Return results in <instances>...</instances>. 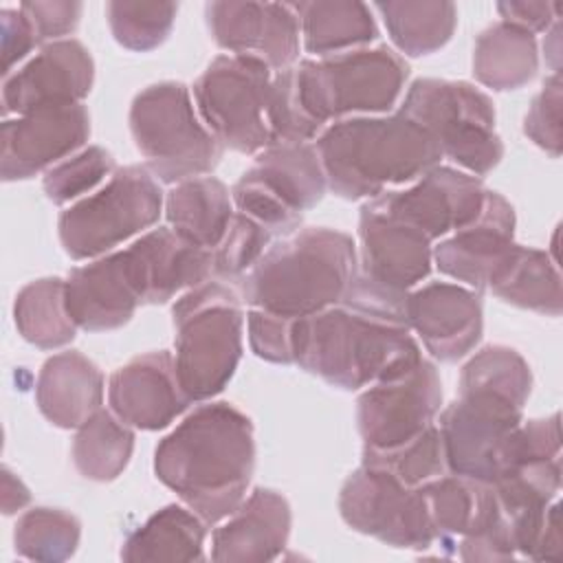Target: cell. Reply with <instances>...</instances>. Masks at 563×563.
I'll return each mask as SVG.
<instances>
[{
    "label": "cell",
    "instance_id": "obj_26",
    "mask_svg": "<svg viewBox=\"0 0 563 563\" xmlns=\"http://www.w3.org/2000/svg\"><path fill=\"white\" fill-rule=\"evenodd\" d=\"M435 541L453 543L493 530L501 521V506L488 482L444 473L422 484Z\"/></svg>",
    "mask_w": 563,
    "mask_h": 563
},
{
    "label": "cell",
    "instance_id": "obj_8",
    "mask_svg": "<svg viewBox=\"0 0 563 563\" xmlns=\"http://www.w3.org/2000/svg\"><path fill=\"white\" fill-rule=\"evenodd\" d=\"M398 112L422 125L442 156L468 169L471 176H486L504 158V143L495 132V106L468 81L416 79Z\"/></svg>",
    "mask_w": 563,
    "mask_h": 563
},
{
    "label": "cell",
    "instance_id": "obj_46",
    "mask_svg": "<svg viewBox=\"0 0 563 563\" xmlns=\"http://www.w3.org/2000/svg\"><path fill=\"white\" fill-rule=\"evenodd\" d=\"M31 501V493L24 482L11 473L9 466H2V512L13 515Z\"/></svg>",
    "mask_w": 563,
    "mask_h": 563
},
{
    "label": "cell",
    "instance_id": "obj_34",
    "mask_svg": "<svg viewBox=\"0 0 563 563\" xmlns=\"http://www.w3.org/2000/svg\"><path fill=\"white\" fill-rule=\"evenodd\" d=\"M132 449V427L101 407L77 429L73 440V462L81 477L112 482L128 466Z\"/></svg>",
    "mask_w": 563,
    "mask_h": 563
},
{
    "label": "cell",
    "instance_id": "obj_29",
    "mask_svg": "<svg viewBox=\"0 0 563 563\" xmlns=\"http://www.w3.org/2000/svg\"><path fill=\"white\" fill-rule=\"evenodd\" d=\"M539 48L532 33L504 20L484 29L473 48V75L493 90H517L534 79Z\"/></svg>",
    "mask_w": 563,
    "mask_h": 563
},
{
    "label": "cell",
    "instance_id": "obj_5",
    "mask_svg": "<svg viewBox=\"0 0 563 563\" xmlns=\"http://www.w3.org/2000/svg\"><path fill=\"white\" fill-rule=\"evenodd\" d=\"M176 374L191 402L220 394L242 358V297L220 279L180 295L172 308Z\"/></svg>",
    "mask_w": 563,
    "mask_h": 563
},
{
    "label": "cell",
    "instance_id": "obj_33",
    "mask_svg": "<svg viewBox=\"0 0 563 563\" xmlns=\"http://www.w3.org/2000/svg\"><path fill=\"white\" fill-rule=\"evenodd\" d=\"M391 42L409 57L440 51L457 24L453 2H376Z\"/></svg>",
    "mask_w": 563,
    "mask_h": 563
},
{
    "label": "cell",
    "instance_id": "obj_17",
    "mask_svg": "<svg viewBox=\"0 0 563 563\" xmlns=\"http://www.w3.org/2000/svg\"><path fill=\"white\" fill-rule=\"evenodd\" d=\"M205 20L213 42L233 55H249L284 70L299 57V15L284 2H207Z\"/></svg>",
    "mask_w": 563,
    "mask_h": 563
},
{
    "label": "cell",
    "instance_id": "obj_24",
    "mask_svg": "<svg viewBox=\"0 0 563 563\" xmlns=\"http://www.w3.org/2000/svg\"><path fill=\"white\" fill-rule=\"evenodd\" d=\"M292 512L273 488H255L211 534V559L218 563H262L282 554Z\"/></svg>",
    "mask_w": 563,
    "mask_h": 563
},
{
    "label": "cell",
    "instance_id": "obj_22",
    "mask_svg": "<svg viewBox=\"0 0 563 563\" xmlns=\"http://www.w3.org/2000/svg\"><path fill=\"white\" fill-rule=\"evenodd\" d=\"M358 240V271L389 290L409 292L431 273V240L369 200L361 207Z\"/></svg>",
    "mask_w": 563,
    "mask_h": 563
},
{
    "label": "cell",
    "instance_id": "obj_16",
    "mask_svg": "<svg viewBox=\"0 0 563 563\" xmlns=\"http://www.w3.org/2000/svg\"><path fill=\"white\" fill-rule=\"evenodd\" d=\"M90 136V114L84 103L44 106L15 119H4L0 134L2 180H24L66 156Z\"/></svg>",
    "mask_w": 563,
    "mask_h": 563
},
{
    "label": "cell",
    "instance_id": "obj_19",
    "mask_svg": "<svg viewBox=\"0 0 563 563\" xmlns=\"http://www.w3.org/2000/svg\"><path fill=\"white\" fill-rule=\"evenodd\" d=\"M108 402L119 420L141 431L169 427L191 405L178 380L174 354L167 350L139 354L114 369L108 380Z\"/></svg>",
    "mask_w": 563,
    "mask_h": 563
},
{
    "label": "cell",
    "instance_id": "obj_42",
    "mask_svg": "<svg viewBox=\"0 0 563 563\" xmlns=\"http://www.w3.org/2000/svg\"><path fill=\"white\" fill-rule=\"evenodd\" d=\"M31 22L37 42H57L70 35L81 18V2L75 0H53V2H22L18 7Z\"/></svg>",
    "mask_w": 563,
    "mask_h": 563
},
{
    "label": "cell",
    "instance_id": "obj_21",
    "mask_svg": "<svg viewBox=\"0 0 563 563\" xmlns=\"http://www.w3.org/2000/svg\"><path fill=\"white\" fill-rule=\"evenodd\" d=\"M515 224L512 205L488 189L479 216L442 240L433 249V262L440 273L471 288H486L517 246Z\"/></svg>",
    "mask_w": 563,
    "mask_h": 563
},
{
    "label": "cell",
    "instance_id": "obj_31",
    "mask_svg": "<svg viewBox=\"0 0 563 563\" xmlns=\"http://www.w3.org/2000/svg\"><path fill=\"white\" fill-rule=\"evenodd\" d=\"M486 288L517 308L548 317L561 314V275L554 260L541 249L517 244Z\"/></svg>",
    "mask_w": 563,
    "mask_h": 563
},
{
    "label": "cell",
    "instance_id": "obj_45",
    "mask_svg": "<svg viewBox=\"0 0 563 563\" xmlns=\"http://www.w3.org/2000/svg\"><path fill=\"white\" fill-rule=\"evenodd\" d=\"M561 504L554 499L548 508L545 526L534 552L532 561H561L563 554V539H561Z\"/></svg>",
    "mask_w": 563,
    "mask_h": 563
},
{
    "label": "cell",
    "instance_id": "obj_38",
    "mask_svg": "<svg viewBox=\"0 0 563 563\" xmlns=\"http://www.w3.org/2000/svg\"><path fill=\"white\" fill-rule=\"evenodd\" d=\"M275 238L249 216L235 211L227 235L213 249V277L227 284H240L257 264Z\"/></svg>",
    "mask_w": 563,
    "mask_h": 563
},
{
    "label": "cell",
    "instance_id": "obj_1",
    "mask_svg": "<svg viewBox=\"0 0 563 563\" xmlns=\"http://www.w3.org/2000/svg\"><path fill=\"white\" fill-rule=\"evenodd\" d=\"M253 468V422L231 402L198 405L154 451L156 477L207 526L242 504Z\"/></svg>",
    "mask_w": 563,
    "mask_h": 563
},
{
    "label": "cell",
    "instance_id": "obj_6",
    "mask_svg": "<svg viewBox=\"0 0 563 563\" xmlns=\"http://www.w3.org/2000/svg\"><path fill=\"white\" fill-rule=\"evenodd\" d=\"M290 75L303 112L323 132L325 123L347 114L387 112L400 97L409 66L391 48L376 46L301 59Z\"/></svg>",
    "mask_w": 563,
    "mask_h": 563
},
{
    "label": "cell",
    "instance_id": "obj_27",
    "mask_svg": "<svg viewBox=\"0 0 563 563\" xmlns=\"http://www.w3.org/2000/svg\"><path fill=\"white\" fill-rule=\"evenodd\" d=\"M229 187L216 176H198L176 183L165 198L169 227L189 244L213 251L233 220Z\"/></svg>",
    "mask_w": 563,
    "mask_h": 563
},
{
    "label": "cell",
    "instance_id": "obj_30",
    "mask_svg": "<svg viewBox=\"0 0 563 563\" xmlns=\"http://www.w3.org/2000/svg\"><path fill=\"white\" fill-rule=\"evenodd\" d=\"M299 15L303 46L312 55H339L363 48L378 35L372 11L352 0H314L292 4Z\"/></svg>",
    "mask_w": 563,
    "mask_h": 563
},
{
    "label": "cell",
    "instance_id": "obj_37",
    "mask_svg": "<svg viewBox=\"0 0 563 563\" xmlns=\"http://www.w3.org/2000/svg\"><path fill=\"white\" fill-rule=\"evenodd\" d=\"M178 13L176 2H121L106 4V18L114 40L136 53L158 48L172 33Z\"/></svg>",
    "mask_w": 563,
    "mask_h": 563
},
{
    "label": "cell",
    "instance_id": "obj_18",
    "mask_svg": "<svg viewBox=\"0 0 563 563\" xmlns=\"http://www.w3.org/2000/svg\"><path fill=\"white\" fill-rule=\"evenodd\" d=\"M95 62L73 37L44 44L33 59L2 81V114H24L44 106L81 103L92 90Z\"/></svg>",
    "mask_w": 563,
    "mask_h": 563
},
{
    "label": "cell",
    "instance_id": "obj_44",
    "mask_svg": "<svg viewBox=\"0 0 563 563\" xmlns=\"http://www.w3.org/2000/svg\"><path fill=\"white\" fill-rule=\"evenodd\" d=\"M561 4L559 2H517V0H506L497 2V11L504 22L515 24L528 33H539L548 31L552 22H556Z\"/></svg>",
    "mask_w": 563,
    "mask_h": 563
},
{
    "label": "cell",
    "instance_id": "obj_43",
    "mask_svg": "<svg viewBox=\"0 0 563 563\" xmlns=\"http://www.w3.org/2000/svg\"><path fill=\"white\" fill-rule=\"evenodd\" d=\"M2 75H11L13 66L24 59L33 46H37L35 31L29 18L20 9H2Z\"/></svg>",
    "mask_w": 563,
    "mask_h": 563
},
{
    "label": "cell",
    "instance_id": "obj_3",
    "mask_svg": "<svg viewBox=\"0 0 563 563\" xmlns=\"http://www.w3.org/2000/svg\"><path fill=\"white\" fill-rule=\"evenodd\" d=\"M356 268L358 255L347 233L306 227L275 240L238 286L251 308L295 321L339 303Z\"/></svg>",
    "mask_w": 563,
    "mask_h": 563
},
{
    "label": "cell",
    "instance_id": "obj_20",
    "mask_svg": "<svg viewBox=\"0 0 563 563\" xmlns=\"http://www.w3.org/2000/svg\"><path fill=\"white\" fill-rule=\"evenodd\" d=\"M405 317L427 352L442 363L466 356L479 343L484 330L479 295L449 282H431L409 290Z\"/></svg>",
    "mask_w": 563,
    "mask_h": 563
},
{
    "label": "cell",
    "instance_id": "obj_13",
    "mask_svg": "<svg viewBox=\"0 0 563 563\" xmlns=\"http://www.w3.org/2000/svg\"><path fill=\"white\" fill-rule=\"evenodd\" d=\"M457 398L440 416V435L451 473L490 482L504 438L523 420L528 398L484 383L460 380Z\"/></svg>",
    "mask_w": 563,
    "mask_h": 563
},
{
    "label": "cell",
    "instance_id": "obj_25",
    "mask_svg": "<svg viewBox=\"0 0 563 563\" xmlns=\"http://www.w3.org/2000/svg\"><path fill=\"white\" fill-rule=\"evenodd\" d=\"M35 402L51 424L79 429L103 405V374L77 350L53 354L37 374Z\"/></svg>",
    "mask_w": 563,
    "mask_h": 563
},
{
    "label": "cell",
    "instance_id": "obj_11",
    "mask_svg": "<svg viewBox=\"0 0 563 563\" xmlns=\"http://www.w3.org/2000/svg\"><path fill=\"white\" fill-rule=\"evenodd\" d=\"M271 68L249 55H220L194 84L198 114L209 132L240 154L273 145L268 125Z\"/></svg>",
    "mask_w": 563,
    "mask_h": 563
},
{
    "label": "cell",
    "instance_id": "obj_4",
    "mask_svg": "<svg viewBox=\"0 0 563 563\" xmlns=\"http://www.w3.org/2000/svg\"><path fill=\"white\" fill-rule=\"evenodd\" d=\"M314 147L328 189L345 200H372L389 185L413 183L442 158L435 139L400 112L334 121Z\"/></svg>",
    "mask_w": 563,
    "mask_h": 563
},
{
    "label": "cell",
    "instance_id": "obj_32",
    "mask_svg": "<svg viewBox=\"0 0 563 563\" xmlns=\"http://www.w3.org/2000/svg\"><path fill=\"white\" fill-rule=\"evenodd\" d=\"M13 319L22 339L40 350L68 345L77 323L66 308V279L42 277L26 284L15 297Z\"/></svg>",
    "mask_w": 563,
    "mask_h": 563
},
{
    "label": "cell",
    "instance_id": "obj_39",
    "mask_svg": "<svg viewBox=\"0 0 563 563\" xmlns=\"http://www.w3.org/2000/svg\"><path fill=\"white\" fill-rule=\"evenodd\" d=\"M114 172L117 165L112 154L99 145H90L51 167L44 176V191L55 205H66L95 189Z\"/></svg>",
    "mask_w": 563,
    "mask_h": 563
},
{
    "label": "cell",
    "instance_id": "obj_23",
    "mask_svg": "<svg viewBox=\"0 0 563 563\" xmlns=\"http://www.w3.org/2000/svg\"><path fill=\"white\" fill-rule=\"evenodd\" d=\"M139 306V286L123 249L77 266L66 277V308L81 330H117Z\"/></svg>",
    "mask_w": 563,
    "mask_h": 563
},
{
    "label": "cell",
    "instance_id": "obj_41",
    "mask_svg": "<svg viewBox=\"0 0 563 563\" xmlns=\"http://www.w3.org/2000/svg\"><path fill=\"white\" fill-rule=\"evenodd\" d=\"M249 343L251 350L271 363H292V319L251 308L249 310Z\"/></svg>",
    "mask_w": 563,
    "mask_h": 563
},
{
    "label": "cell",
    "instance_id": "obj_35",
    "mask_svg": "<svg viewBox=\"0 0 563 563\" xmlns=\"http://www.w3.org/2000/svg\"><path fill=\"white\" fill-rule=\"evenodd\" d=\"M81 523L62 508L35 506L26 510L13 530V543L20 556L44 563H59L77 552Z\"/></svg>",
    "mask_w": 563,
    "mask_h": 563
},
{
    "label": "cell",
    "instance_id": "obj_10",
    "mask_svg": "<svg viewBox=\"0 0 563 563\" xmlns=\"http://www.w3.org/2000/svg\"><path fill=\"white\" fill-rule=\"evenodd\" d=\"M328 178L314 143H273L262 150L231 189L240 213L275 240L301 227L303 211L321 202Z\"/></svg>",
    "mask_w": 563,
    "mask_h": 563
},
{
    "label": "cell",
    "instance_id": "obj_15",
    "mask_svg": "<svg viewBox=\"0 0 563 563\" xmlns=\"http://www.w3.org/2000/svg\"><path fill=\"white\" fill-rule=\"evenodd\" d=\"M486 191L477 176L435 165L411 187L383 191L369 202L433 242L473 222L482 211Z\"/></svg>",
    "mask_w": 563,
    "mask_h": 563
},
{
    "label": "cell",
    "instance_id": "obj_14",
    "mask_svg": "<svg viewBox=\"0 0 563 563\" xmlns=\"http://www.w3.org/2000/svg\"><path fill=\"white\" fill-rule=\"evenodd\" d=\"M440 405L442 380L427 358L400 376L372 383L356 400L363 451H389L405 444L433 424Z\"/></svg>",
    "mask_w": 563,
    "mask_h": 563
},
{
    "label": "cell",
    "instance_id": "obj_40",
    "mask_svg": "<svg viewBox=\"0 0 563 563\" xmlns=\"http://www.w3.org/2000/svg\"><path fill=\"white\" fill-rule=\"evenodd\" d=\"M561 103H563L561 75L552 73L543 81V88L532 99V103L523 117L526 136L554 158L561 154V145H563Z\"/></svg>",
    "mask_w": 563,
    "mask_h": 563
},
{
    "label": "cell",
    "instance_id": "obj_36",
    "mask_svg": "<svg viewBox=\"0 0 563 563\" xmlns=\"http://www.w3.org/2000/svg\"><path fill=\"white\" fill-rule=\"evenodd\" d=\"M363 464L383 468L407 486H422L449 471L438 424L389 451H363Z\"/></svg>",
    "mask_w": 563,
    "mask_h": 563
},
{
    "label": "cell",
    "instance_id": "obj_2",
    "mask_svg": "<svg viewBox=\"0 0 563 563\" xmlns=\"http://www.w3.org/2000/svg\"><path fill=\"white\" fill-rule=\"evenodd\" d=\"M409 325L345 301L292 321V363L341 389H361L411 369L420 345Z\"/></svg>",
    "mask_w": 563,
    "mask_h": 563
},
{
    "label": "cell",
    "instance_id": "obj_7",
    "mask_svg": "<svg viewBox=\"0 0 563 563\" xmlns=\"http://www.w3.org/2000/svg\"><path fill=\"white\" fill-rule=\"evenodd\" d=\"M130 132L154 178L176 185L211 174L222 143L198 119L189 88L161 81L143 88L130 106Z\"/></svg>",
    "mask_w": 563,
    "mask_h": 563
},
{
    "label": "cell",
    "instance_id": "obj_12",
    "mask_svg": "<svg viewBox=\"0 0 563 563\" xmlns=\"http://www.w3.org/2000/svg\"><path fill=\"white\" fill-rule=\"evenodd\" d=\"M343 521L387 545L427 550L435 543L422 486H407L391 473L361 464L339 493Z\"/></svg>",
    "mask_w": 563,
    "mask_h": 563
},
{
    "label": "cell",
    "instance_id": "obj_9",
    "mask_svg": "<svg viewBox=\"0 0 563 563\" xmlns=\"http://www.w3.org/2000/svg\"><path fill=\"white\" fill-rule=\"evenodd\" d=\"M163 211V191L145 165L119 167L110 180L62 211L57 229L73 260L101 257L152 227Z\"/></svg>",
    "mask_w": 563,
    "mask_h": 563
},
{
    "label": "cell",
    "instance_id": "obj_28",
    "mask_svg": "<svg viewBox=\"0 0 563 563\" xmlns=\"http://www.w3.org/2000/svg\"><path fill=\"white\" fill-rule=\"evenodd\" d=\"M207 523L191 510L169 504L139 526L121 545V559L143 561H202Z\"/></svg>",
    "mask_w": 563,
    "mask_h": 563
}]
</instances>
